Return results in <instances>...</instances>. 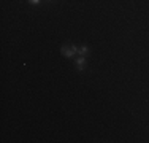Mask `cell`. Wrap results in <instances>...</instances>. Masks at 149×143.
I'll return each mask as SVG.
<instances>
[{
    "label": "cell",
    "mask_w": 149,
    "mask_h": 143,
    "mask_svg": "<svg viewBox=\"0 0 149 143\" xmlns=\"http://www.w3.org/2000/svg\"><path fill=\"white\" fill-rule=\"evenodd\" d=\"M78 54H79V56H84V57H86L87 54H89V46H86V45H84V46H81V48L78 49Z\"/></svg>",
    "instance_id": "3957f363"
},
{
    "label": "cell",
    "mask_w": 149,
    "mask_h": 143,
    "mask_svg": "<svg viewBox=\"0 0 149 143\" xmlns=\"http://www.w3.org/2000/svg\"><path fill=\"white\" fill-rule=\"evenodd\" d=\"M40 2H41V0H29L30 5H40Z\"/></svg>",
    "instance_id": "277c9868"
},
{
    "label": "cell",
    "mask_w": 149,
    "mask_h": 143,
    "mask_svg": "<svg viewBox=\"0 0 149 143\" xmlns=\"http://www.w3.org/2000/svg\"><path fill=\"white\" fill-rule=\"evenodd\" d=\"M78 49H79V48H78L76 45H70V46L63 45L62 48H60V53H62L65 57H68V59H70V57H73V56L78 53Z\"/></svg>",
    "instance_id": "6da1fadb"
},
{
    "label": "cell",
    "mask_w": 149,
    "mask_h": 143,
    "mask_svg": "<svg viewBox=\"0 0 149 143\" xmlns=\"http://www.w3.org/2000/svg\"><path fill=\"white\" fill-rule=\"evenodd\" d=\"M86 67H87V62H86V57H84V56H81V57H78V59H76V69L78 70H84V69H86Z\"/></svg>",
    "instance_id": "7a4b0ae2"
}]
</instances>
